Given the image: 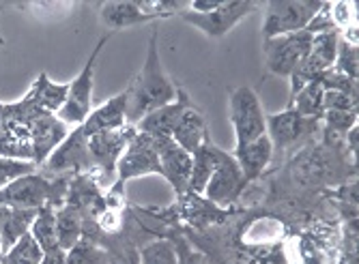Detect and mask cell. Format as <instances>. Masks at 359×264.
<instances>
[{"label":"cell","mask_w":359,"mask_h":264,"mask_svg":"<svg viewBox=\"0 0 359 264\" xmlns=\"http://www.w3.org/2000/svg\"><path fill=\"white\" fill-rule=\"evenodd\" d=\"M127 125H136L153 110L166 106L177 99V86L166 76L161 67L159 48H157V30L151 35L147 58L136 80L127 86Z\"/></svg>","instance_id":"1"},{"label":"cell","mask_w":359,"mask_h":264,"mask_svg":"<svg viewBox=\"0 0 359 264\" xmlns=\"http://www.w3.org/2000/svg\"><path fill=\"white\" fill-rule=\"evenodd\" d=\"M69 181L65 176L48 179L46 174L32 172L11 181L7 187L0 189V207L39 211L41 207L60 209L67 202Z\"/></svg>","instance_id":"2"},{"label":"cell","mask_w":359,"mask_h":264,"mask_svg":"<svg viewBox=\"0 0 359 264\" xmlns=\"http://www.w3.org/2000/svg\"><path fill=\"white\" fill-rule=\"evenodd\" d=\"M320 0H271L265 5L263 39H273L282 35L306 30L314 15L323 9Z\"/></svg>","instance_id":"3"},{"label":"cell","mask_w":359,"mask_h":264,"mask_svg":"<svg viewBox=\"0 0 359 264\" xmlns=\"http://www.w3.org/2000/svg\"><path fill=\"white\" fill-rule=\"evenodd\" d=\"M228 112H231V123L235 129V146H243L267 134V116L252 86H237L231 92Z\"/></svg>","instance_id":"4"},{"label":"cell","mask_w":359,"mask_h":264,"mask_svg":"<svg viewBox=\"0 0 359 264\" xmlns=\"http://www.w3.org/2000/svg\"><path fill=\"white\" fill-rule=\"evenodd\" d=\"M112 35H106L97 41L95 50L90 52L84 69L76 76V80L69 84V92H67V102L62 104V108L56 112V118L62 120L67 127L76 125L80 127L88 114H90V106H93V80H95V62L100 58V52L104 50V46L110 41Z\"/></svg>","instance_id":"5"},{"label":"cell","mask_w":359,"mask_h":264,"mask_svg":"<svg viewBox=\"0 0 359 264\" xmlns=\"http://www.w3.org/2000/svg\"><path fill=\"white\" fill-rule=\"evenodd\" d=\"M149 174L161 176L155 140L151 136H144L140 131H136V136L127 144L125 153L121 155V159L116 163V183L110 193L116 195V193H121V187H125L127 181L138 179V176H149Z\"/></svg>","instance_id":"6"},{"label":"cell","mask_w":359,"mask_h":264,"mask_svg":"<svg viewBox=\"0 0 359 264\" xmlns=\"http://www.w3.org/2000/svg\"><path fill=\"white\" fill-rule=\"evenodd\" d=\"M258 5L252 3V0H222V5L209 13H194L189 9H183L179 13V18L191 26H196L198 30H203L207 37L211 39H219L226 32H231L245 15H250L252 11H256Z\"/></svg>","instance_id":"7"},{"label":"cell","mask_w":359,"mask_h":264,"mask_svg":"<svg viewBox=\"0 0 359 264\" xmlns=\"http://www.w3.org/2000/svg\"><path fill=\"white\" fill-rule=\"evenodd\" d=\"M248 181L243 179V172L239 168L237 159L233 153H226L219 146L215 148V168L213 174L205 187V197L213 204L226 207L239 200V195L243 193Z\"/></svg>","instance_id":"8"},{"label":"cell","mask_w":359,"mask_h":264,"mask_svg":"<svg viewBox=\"0 0 359 264\" xmlns=\"http://www.w3.org/2000/svg\"><path fill=\"white\" fill-rule=\"evenodd\" d=\"M312 46V35L308 30L292 32V35H282L265 41V58L267 69L273 76L290 78L295 69L306 60Z\"/></svg>","instance_id":"9"},{"label":"cell","mask_w":359,"mask_h":264,"mask_svg":"<svg viewBox=\"0 0 359 264\" xmlns=\"http://www.w3.org/2000/svg\"><path fill=\"white\" fill-rule=\"evenodd\" d=\"M48 174H84L93 170V161L88 155V138L82 134V129L76 127L69 131V136L65 138L58 148L48 157V161L41 166Z\"/></svg>","instance_id":"10"},{"label":"cell","mask_w":359,"mask_h":264,"mask_svg":"<svg viewBox=\"0 0 359 264\" xmlns=\"http://www.w3.org/2000/svg\"><path fill=\"white\" fill-rule=\"evenodd\" d=\"M134 136H136L134 125H125L121 129L102 131V134L90 136L88 138V155L93 161V168L102 170L106 176L114 174L121 155L125 153L127 144L132 142Z\"/></svg>","instance_id":"11"},{"label":"cell","mask_w":359,"mask_h":264,"mask_svg":"<svg viewBox=\"0 0 359 264\" xmlns=\"http://www.w3.org/2000/svg\"><path fill=\"white\" fill-rule=\"evenodd\" d=\"M316 125L318 120L306 118L292 108H286L280 114L267 116V136L273 144V151H286L316 131Z\"/></svg>","instance_id":"12"},{"label":"cell","mask_w":359,"mask_h":264,"mask_svg":"<svg viewBox=\"0 0 359 264\" xmlns=\"http://www.w3.org/2000/svg\"><path fill=\"white\" fill-rule=\"evenodd\" d=\"M155 148L159 155V166H161V176H164L172 189L183 195L189 185V174H191V155L183 151L172 138H153Z\"/></svg>","instance_id":"13"},{"label":"cell","mask_w":359,"mask_h":264,"mask_svg":"<svg viewBox=\"0 0 359 264\" xmlns=\"http://www.w3.org/2000/svg\"><path fill=\"white\" fill-rule=\"evenodd\" d=\"M69 136V127L56 118V114H41L30 123L32 138V161L41 168L58 144Z\"/></svg>","instance_id":"14"},{"label":"cell","mask_w":359,"mask_h":264,"mask_svg":"<svg viewBox=\"0 0 359 264\" xmlns=\"http://www.w3.org/2000/svg\"><path fill=\"white\" fill-rule=\"evenodd\" d=\"M189 104H191V99L187 97V92L177 86L175 102L153 110L142 120H138L134 127H136V131H140L144 136H151V138H172V131Z\"/></svg>","instance_id":"15"},{"label":"cell","mask_w":359,"mask_h":264,"mask_svg":"<svg viewBox=\"0 0 359 264\" xmlns=\"http://www.w3.org/2000/svg\"><path fill=\"white\" fill-rule=\"evenodd\" d=\"M0 157L32 161L30 123L3 114V123H0Z\"/></svg>","instance_id":"16"},{"label":"cell","mask_w":359,"mask_h":264,"mask_svg":"<svg viewBox=\"0 0 359 264\" xmlns=\"http://www.w3.org/2000/svg\"><path fill=\"white\" fill-rule=\"evenodd\" d=\"M125 125H127V95L123 90L112 99H108L104 106L90 110L88 118L80 125V129L86 138H90L95 134H102V131L121 129Z\"/></svg>","instance_id":"17"},{"label":"cell","mask_w":359,"mask_h":264,"mask_svg":"<svg viewBox=\"0 0 359 264\" xmlns=\"http://www.w3.org/2000/svg\"><path fill=\"white\" fill-rule=\"evenodd\" d=\"M273 153H276L273 144H271L269 136L265 134V136H260L254 142H248L243 146H235L233 157L239 163V168L243 172V179L248 183H252V181H256L260 174L267 170V166L273 159Z\"/></svg>","instance_id":"18"},{"label":"cell","mask_w":359,"mask_h":264,"mask_svg":"<svg viewBox=\"0 0 359 264\" xmlns=\"http://www.w3.org/2000/svg\"><path fill=\"white\" fill-rule=\"evenodd\" d=\"M172 140L183 148L187 151L189 155L198 151L209 138V127H207V120L203 116V112L196 108L194 104H189L185 108V112L181 114L175 131H172Z\"/></svg>","instance_id":"19"},{"label":"cell","mask_w":359,"mask_h":264,"mask_svg":"<svg viewBox=\"0 0 359 264\" xmlns=\"http://www.w3.org/2000/svg\"><path fill=\"white\" fill-rule=\"evenodd\" d=\"M37 211L0 207V245H3V253L9 251L26 232H30Z\"/></svg>","instance_id":"20"},{"label":"cell","mask_w":359,"mask_h":264,"mask_svg":"<svg viewBox=\"0 0 359 264\" xmlns=\"http://www.w3.org/2000/svg\"><path fill=\"white\" fill-rule=\"evenodd\" d=\"M100 18H102V24L110 30H121V28L138 26V24H147L155 20L153 15L144 13L138 3H129V0L102 5Z\"/></svg>","instance_id":"21"},{"label":"cell","mask_w":359,"mask_h":264,"mask_svg":"<svg viewBox=\"0 0 359 264\" xmlns=\"http://www.w3.org/2000/svg\"><path fill=\"white\" fill-rule=\"evenodd\" d=\"M67 92H69V84H54L48 78V74H39L35 84L28 90V97L41 112L56 114L62 108V104L67 102Z\"/></svg>","instance_id":"22"},{"label":"cell","mask_w":359,"mask_h":264,"mask_svg":"<svg viewBox=\"0 0 359 264\" xmlns=\"http://www.w3.org/2000/svg\"><path fill=\"white\" fill-rule=\"evenodd\" d=\"M215 148L217 146L211 140H207L198 151L191 153V174H189L187 191H191L196 195L205 193V187L215 168Z\"/></svg>","instance_id":"23"},{"label":"cell","mask_w":359,"mask_h":264,"mask_svg":"<svg viewBox=\"0 0 359 264\" xmlns=\"http://www.w3.org/2000/svg\"><path fill=\"white\" fill-rule=\"evenodd\" d=\"M84 235V217L69 204H62L56 209V237L58 247L62 251H69Z\"/></svg>","instance_id":"24"},{"label":"cell","mask_w":359,"mask_h":264,"mask_svg":"<svg viewBox=\"0 0 359 264\" xmlns=\"http://www.w3.org/2000/svg\"><path fill=\"white\" fill-rule=\"evenodd\" d=\"M323 95H325V88L323 84L316 80V82H310L308 86H304L295 97L288 102V108H292L297 114L306 116V118H314V120H320L323 118Z\"/></svg>","instance_id":"25"},{"label":"cell","mask_w":359,"mask_h":264,"mask_svg":"<svg viewBox=\"0 0 359 264\" xmlns=\"http://www.w3.org/2000/svg\"><path fill=\"white\" fill-rule=\"evenodd\" d=\"M30 235L39 243V247L48 253L58 247V237H56V209L52 207H41L37 211V217L30 225Z\"/></svg>","instance_id":"26"},{"label":"cell","mask_w":359,"mask_h":264,"mask_svg":"<svg viewBox=\"0 0 359 264\" xmlns=\"http://www.w3.org/2000/svg\"><path fill=\"white\" fill-rule=\"evenodd\" d=\"M65 262L67 264H110L108 249L102 247L97 241L82 237L69 251H65Z\"/></svg>","instance_id":"27"},{"label":"cell","mask_w":359,"mask_h":264,"mask_svg":"<svg viewBox=\"0 0 359 264\" xmlns=\"http://www.w3.org/2000/svg\"><path fill=\"white\" fill-rule=\"evenodd\" d=\"M46 251L39 247V243L32 239L30 232H26L9 251L0 256L3 264H41Z\"/></svg>","instance_id":"28"},{"label":"cell","mask_w":359,"mask_h":264,"mask_svg":"<svg viewBox=\"0 0 359 264\" xmlns=\"http://www.w3.org/2000/svg\"><path fill=\"white\" fill-rule=\"evenodd\" d=\"M138 260L140 264H179L177 247L168 239H157L147 243L138 251Z\"/></svg>","instance_id":"29"},{"label":"cell","mask_w":359,"mask_h":264,"mask_svg":"<svg viewBox=\"0 0 359 264\" xmlns=\"http://www.w3.org/2000/svg\"><path fill=\"white\" fill-rule=\"evenodd\" d=\"M334 71L351 78V80H357V46L351 43L348 39H342L338 41V54H336V62H334Z\"/></svg>","instance_id":"30"},{"label":"cell","mask_w":359,"mask_h":264,"mask_svg":"<svg viewBox=\"0 0 359 264\" xmlns=\"http://www.w3.org/2000/svg\"><path fill=\"white\" fill-rule=\"evenodd\" d=\"M37 172V163L32 161H22V159H9V157H0V189L7 187L11 181Z\"/></svg>","instance_id":"31"},{"label":"cell","mask_w":359,"mask_h":264,"mask_svg":"<svg viewBox=\"0 0 359 264\" xmlns=\"http://www.w3.org/2000/svg\"><path fill=\"white\" fill-rule=\"evenodd\" d=\"M323 120L327 123V129L332 134L344 136L346 131H351L357 125V110H351V112L327 110V112H323Z\"/></svg>","instance_id":"32"},{"label":"cell","mask_w":359,"mask_h":264,"mask_svg":"<svg viewBox=\"0 0 359 264\" xmlns=\"http://www.w3.org/2000/svg\"><path fill=\"white\" fill-rule=\"evenodd\" d=\"M323 110H338V112H351L357 110V97L342 92V90H325L323 95Z\"/></svg>","instance_id":"33"},{"label":"cell","mask_w":359,"mask_h":264,"mask_svg":"<svg viewBox=\"0 0 359 264\" xmlns=\"http://www.w3.org/2000/svg\"><path fill=\"white\" fill-rule=\"evenodd\" d=\"M110 264H140L138 249L132 245H108Z\"/></svg>","instance_id":"34"},{"label":"cell","mask_w":359,"mask_h":264,"mask_svg":"<svg viewBox=\"0 0 359 264\" xmlns=\"http://www.w3.org/2000/svg\"><path fill=\"white\" fill-rule=\"evenodd\" d=\"M175 247H177L179 264H201V260L189 251V247L185 243H175Z\"/></svg>","instance_id":"35"},{"label":"cell","mask_w":359,"mask_h":264,"mask_svg":"<svg viewBox=\"0 0 359 264\" xmlns=\"http://www.w3.org/2000/svg\"><path fill=\"white\" fill-rule=\"evenodd\" d=\"M41 264H67V262H65V251H62V249L48 251V253L43 256Z\"/></svg>","instance_id":"36"},{"label":"cell","mask_w":359,"mask_h":264,"mask_svg":"<svg viewBox=\"0 0 359 264\" xmlns=\"http://www.w3.org/2000/svg\"><path fill=\"white\" fill-rule=\"evenodd\" d=\"M344 138H346V146H348V153H351V157L355 159L357 157V125L351 129V131H346L344 134Z\"/></svg>","instance_id":"37"},{"label":"cell","mask_w":359,"mask_h":264,"mask_svg":"<svg viewBox=\"0 0 359 264\" xmlns=\"http://www.w3.org/2000/svg\"><path fill=\"white\" fill-rule=\"evenodd\" d=\"M3 114H5V104H0V123H3Z\"/></svg>","instance_id":"38"},{"label":"cell","mask_w":359,"mask_h":264,"mask_svg":"<svg viewBox=\"0 0 359 264\" xmlns=\"http://www.w3.org/2000/svg\"><path fill=\"white\" fill-rule=\"evenodd\" d=\"M0 256H3V245H0Z\"/></svg>","instance_id":"39"},{"label":"cell","mask_w":359,"mask_h":264,"mask_svg":"<svg viewBox=\"0 0 359 264\" xmlns=\"http://www.w3.org/2000/svg\"><path fill=\"white\" fill-rule=\"evenodd\" d=\"M0 264H3V262H0Z\"/></svg>","instance_id":"40"}]
</instances>
